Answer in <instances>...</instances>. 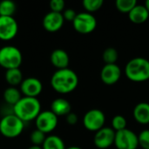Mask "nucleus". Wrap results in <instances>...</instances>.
I'll return each instance as SVG.
<instances>
[{
	"mask_svg": "<svg viewBox=\"0 0 149 149\" xmlns=\"http://www.w3.org/2000/svg\"><path fill=\"white\" fill-rule=\"evenodd\" d=\"M119 57V53L114 47H107L102 54L103 60L106 64H115Z\"/></svg>",
	"mask_w": 149,
	"mask_h": 149,
	"instance_id": "obj_23",
	"label": "nucleus"
},
{
	"mask_svg": "<svg viewBox=\"0 0 149 149\" xmlns=\"http://www.w3.org/2000/svg\"><path fill=\"white\" fill-rule=\"evenodd\" d=\"M128 17L134 24H143L148 19L149 11L145 5L137 3L128 13Z\"/></svg>",
	"mask_w": 149,
	"mask_h": 149,
	"instance_id": "obj_17",
	"label": "nucleus"
},
{
	"mask_svg": "<svg viewBox=\"0 0 149 149\" xmlns=\"http://www.w3.org/2000/svg\"><path fill=\"white\" fill-rule=\"evenodd\" d=\"M105 122V113L100 109H91L83 117V126L85 128L95 133L104 127Z\"/></svg>",
	"mask_w": 149,
	"mask_h": 149,
	"instance_id": "obj_8",
	"label": "nucleus"
},
{
	"mask_svg": "<svg viewBox=\"0 0 149 149\" xmlns=\"http://www.w3.org/2000/svg\"><path fill=\"white\" fill-rule=\"evenodd\" d=\"M145 6H146V8L148 9V10L149 11V0H147L146 2H145V4H144Z\"/></svg>",
	"mask_w": 149,
	"mask_h": 149,
	"instance_id": "obj_34",
	"label": "nucleus"
},
{
	"mask_svg": "<svg viewBox=\"0 0 149 149\" xmlns=\"http://www.w3.org/2000/svg\"><path fill=\"white\" fill-rule=\"evenodd\" d=\"M139 146L143 149H149V129L142 130L138 135Z\"/></svg>",
	"mask_w": 149,
	"mask_h": 149,
	"instance_id": "obj_28",
	"label": "nucleus"
},
{
	"mask_svg": "<svg viewBox=\"0 0 149 149\" xmlns=\"http://www.w3.org/2000/svg\"><path fill=\"white\" fill-rule=\"evenodd\" d=\"M17 10L15 2L11 0H3L0 2V16L13 17Z\"/></svg>",
	"mask_w": 149,
	"mask_h": 149,
	"instance_id": "obj_22",
	"label": "nucleus"
},
{
	"mask_svg": "<svg viewBox=\"0 0 149 149\" xmlns=\"http://www.w3.org/2000/svg\"><path fill=\"white\" fill-rule=\"evenodd\" d=\"M46 138V135L45 133H43L42 131L38 130V129H35L33 130L31 134H30V140H31V142L32 143V145H35V146H42Z\"/></svg>",
	"mask_w": 149,
	"mask_h": 149,
	"instance_id": "obj_26",
	"label": "nucleus"
},
{
	"mask_svg": "<svg viewBox=\"0 0 149 149\" xmlns=\"http://www.w3.org/2000/svg\"><path fill=\"white\" fill-rule=\"evenodd\" d=\"M116 8L120 11L124 13H129L132 9L137 5L136 0H117L115 2Z\"/></svg>",
	"mask_w": 149,
	"mask_h": 149,
	"instance_id": "obj_24",
	"label": "nucleus"
},
{
	"mask_svg": "<svg viewBox=\"0 0 149 149\" xmlns=\"http://www.w3.org/2000/svg\"><path fill=\"white\" fill-rule=\"evenodd\" d=\"M125 74L134 82H144L149 79V60L136 57L130 59L125 66Z\"/></svg>",
	"mask_w": 149,
	"mask_h": 149,
	"instance_id": "obj_3",
	"label": "nucleus"
},
{
	"mask_svg": "<svg viewBox=\"0 0 149 149\" xmlns=\"http://www.w3.org/2000/svg\"><path fill=\"white\" fill-rule=\"evenodd\" d=\"M18 24L14 17L0 16V39L10 40L16 37Z\"/></svg>",
	"mask_w": 149,
	"mask_h": 149,
	"instance_id": "obj_10",
	"label": "nucleus"
},
{
	"mask_svg": "<svg viewBox=\"0 0 149 149\" xmlns=\"http://www.w3.org/2000/svg\"><path fill=\"white\" fill-rule=\"evenodd\" d=\"M64 23L65 19L63 14L52 10H50L44 16L42 21V24L45 30L50 32H55L59 31L64 25Z\"/></svg>",
	"mask_w": 149,
	"mask_h": 149,
	"instance_id": "obj_13",
	"label": "nucleus"
},
{
	"mask_svg": "<svg viewBox=\"0 0 149 149\" xmlns=\"http://www.w3.org/2000/svg\"><path fill=\"white\" fill-rule=\"evenodd\" d=\"M65 120L66 122L71 125V126H73L75 124H77L78 120H79V118H78V115L75 113H72L71 112L70 113H68L66 116H65Z\"/></svg>",
	"mask_w": 149,
	"mask_h": 149,
	"instance_id": "obj_31",
	"label": "nucleus"
},
{
	"mask_svg": "<svg viewBox=\"0 0 149 149\" xmlns=\"http://www.w3.org/2000/svg\"><path fill=\"white\" fill-rule=\"evenodd\" d=\"M79 85L77 73L70 69H58L54 72L51 78V86L54 91L61 94H67L73 92Z\"/></svg>",
	"mask_w": 149,
	"mask_h": 149,
	"instance_id": "obj_1",
	"label": "nucleus"
},
{
	"mask_svg": "<svg viewBox=\"0 0 149 149\" xmlns=\"http://www.w3.org/2000/svg\"><path fill=\"white\" fill-rule=\"evenodd\" d=\"M22 98V93L15 86H9L4 89L3 93V99L4 103L14 107Z\"/></svg>",
	"mask_w": 149,
	"mask_h": 149,
	"instance_id": "obj_19",
	"label": "nucleus"
},
{
	"mask_svg": "<svg viewBox=\"0 0 149 149\" xmlns=\"http://www.w3.org/2000/svg\"><path fill=\"white\" fill-rule=\"evenodd\" d=\"M121 77V70L116 64H105L100 71V79L107 86L116 84Z\"/></svg>",
	"mask_w": 149,
	"mask_h": 149,
	"instance_id": "obj_14",
	"label": "nucleus"
},
{
	"mask_svg": "<svg viewBox=\"0 0 149 149\" xmlns=\"http://www.w3.org/2000/svg\"><path fill=\"white\" fill-rule=\"evenodd\" d=\"M133 115L134 120L142 125L149 123V103L141 102L138 103L133 111Z\"/></svg>",
	"mask_w": 149,
	"mask_h": 149,
	"instance_id": "obj_18",
	"label": "nucleus"
},
{
	"mask_svg": "<svg viewBox=\"0 0 149 149\" xmlns=\"http://www.w3.org/2000/svg\"><path fill=\"white\" fill-rule=\"evenodd\" d=\"M50 60L52 65L58 70L68 68L70 58L68 53L65 50L58 48L52 52L50 55Z\"/></svg>",
	"mask_w": 149,
	"mask_h": 149,
	"instance_id": "obj_15",
	"label": "nucleus"
},
{
	"mask_svg": "<svg viewBox=\"0 0 149 149\" xmlns=\"http://www.w3.org/2000/svg\"><path fill=\"white\" fill-rule=\"evenodd\" d=\"M41 112V104L37 98L24 96L13 107V113L22 121L35 120Z\"/></svg>",
	"mask_w": 149,
	"mask_h": 149,
	"instance_id": "obj_2",
	"label": "nucleus"
},
{
	"mask_svg": "<svg viewBox=\"0 0 149 149\" xmlns=\"http://www.w3.org/2000/svg\"><path fill=\"white\" fill-rule=\"evenodd\" d=\"M51 111L58 116H66L72 112V106L70 102L64 98H57L52 100L51 104Z\"/></svg>",
	"mask_w": 149,
	"mask_h": 149,
	"instance_id": "obj_16",
	"label": "nucleus"
},
{
	"mask_svg": "<svg viewBox=\"0 0 149 149\" xmlns=\"http://www.w3.org/2000/svg\"><path fill=\"white\" fill-rule=\"evenodd\" d=\"M66 149H83V148H79V147H77V146H72V147L67 148Z\"/></svg>",
	"mask_w": 149,
	"mask_h": 149,
	"instance_id": "obj_33",
	"label": "nucleus"
},
{
	"mask_svg": "<svg viewBox=\"0 0 149 149\" xmlns=\"http://www.w3.org/2000/svg\"><path fill=\"white\" fill-rule=\"evenodd\" d=\"M43 91V84L36 77H27L20 84V92L26 97L37 98Z\"/></svg>",
	"mask_w": 149,
	"mask_h": 149,
	"instance_id": "obj_12",
	"label": "nucleus"
},
{
	"mask_svg": "<svg viewBox=\"0 0 149 149\" xmlns=\"http://www.w3.org/2000/svg\"><path fill=\"white\" fill-rule=\"evenodd\" d=\"M42 149H66L64 141L58 135H48L46 136L43 145Z\"/></svg>",
	"mask_w": 149,
	"mask_h": 149,
	"instance_id": "obj_21",
	"label": "nucleus"
},
{
	"mask_svg": "<svg viewBox=\"0 0 149 149\" xmlns=\"http://www.w3.org/2000/svg\"><path fill=\"white\" fill-rule=\"evenodd\" d=\"M27 149H42V147L40 146H35V145H31V147H29Z\"/></svg>",
	"mask_w": 149,
	"mask_h": 149,
	"instance_id": "obj_32",
	"label": "nucleus"
},
{
	"mask_svg": "<svg viewBox=\"0 0 149 149\" xmlns=\"http://www.w3.org/2000/svg\"><path fill=\"white\" fill-rule=\"evenodd\" d=\"M115 131L112 127H104L97 131L93 137V143L99 149H107L114 144Z\"/></svg>",
	"mask_w": 149,
	"mask_h": 149,
	"instance_id": "obj_11",
	"label": "nucleus"
},
{
	"mask_svg": "<svg viewBox=\"0 0 149 149\" xmlns=\"http://www.w3.org/2000/svg\"><path fill=\"white\" fill-rule=\"evenodd\" d=\"M58 116L51 110L41 111L35 120L36 128L45 134L52 132L58 126Z\"/></svg>",
	"mask_w": 149,
	"mask_h": 149,
	"instance_id": "obj_9",
	"label": "nucleus"
},
{
	"mask_svg": "<svg viewBox=\"0 0 149 149\" xmlns=\"http://www.w3.org/2000/svg\"><path fill=\"white\" fill-rule=\"evenodd\" d=\"M4 79L10 86L16 87L17 86H20V84L24 80L23 72H21V70L19 68L8 69L5 71Z\"/></svg>",
	"mask_w": 149,
	"mask_h": 149,
	"instance_id": "obj_20",
	"label": "nucleus"
},
{
	"mask_svg": "<svg viewBox=\"0 0 149 149\" xmlns=\"http://www.w3.org/2000/svg\"><path fill=\"white\" fill-rule=\"evenodd\" d=\"M103 3V0H84L82 3L85 10L89 13L99 10L102 7Z\"/></svg>",
	"mask_w": 149,
	"mask_h": 149,
	"instance_id": "obj_25",
	"label": "nucleus"
},
{
	"mask_svg": "<svg viewBox=\"0 0 149 149\" xmlns=\"http://www.w3.org/2000/svg\"><path fill=\"white\" fill-rule=\"evenodd\" d=\"M127 120L124 116L122 115H115L112 119V128L115 131H121L127 128Z\"/></svg>",
	"mask_w": 149,
	"mask_h": 149,
	"instance_id": "obj_27",
	"label": "nucleus"
},
{
	"mask_svg": "<svg viewBox=\"0 0 149 149\" xmlns=\"http://www.w3.org/2000/svg\"><path fill=\"white\" fill-rule=\"evenodd\" d=\"M24 128V122L14 113L3 116L0 120V134L6 138L19 136Z\"/></svg>",
	"mask_w": 149,
	"mask_h": 149,
	"instance_id": "obj_5",
	"label": "nucleus"
},
{
	"mask_svg": "<svg viewBox=\"0 0 149 149\" xmlns=\"http://www.w3.org/2000/svg\"><path fill=\"white\" fill-rule=\"evenodd\" d=\"M114 146L117 149H137L139 147L138 135L130 129H124L115 133Z\"/></svg>",
	"mask_w": 149,
	"mask_h": 149,
	"instance_id": "obj_7",
	"label": "nucleus"
},
{
	"mask_svg": "<svg viewBox=\"0 0 149 149\" xmlns=\"http://www.w3.org/2000/svg\"><path fill=\"white\" fill-rule=\"evenodd\" d=\"M62 14H63V17H64V19H65V20H66V21H71V22H72V21L75 19L76 16H77L76 11H75L73 9H72V8H67V9H65V10L63 11Z\"/></svg>",
	"mask_w": 149,
	"mask_h": 149,
	"instance_id": "obj_30",
	"label": "nucleus"
},
{
	"mask_svg": "<svg viewBox=\"0 0 149 149\" xmlns=\"http://www.w3.org/2000/svg\"><path fill=\"white\" fill-rule=\"evenodd\" d=\"M23 62V55L17 47L14 45H4L0 48V65L8 70L19 68Z\"/></svg>",
	"mask_w": 149,
	"mask_h": 149,
	"instance_id": "obj_4",
	"label": "nucleus"
},
{
	"mask_svg": "<svg viewBox=\"0 0 149 149\" xmlns=\"http://www.w3.org/2000/svg\"><path fill=\"white\" fill-rule=\"evenodd\" d=\"M73 28L81 34H88L93 32L97 26L96 17L89 12L84 11L77 13L75 19L72 21Z\"/></svg>",
	"mask_w": 149,
	"mask_h": 149,
	"instance_id": "obj_6",
	"label": "nucleus"
},
{
	"mask_svg": "<svg viewBox=\"0 0 149 149\" xmlns=\"http://www.w3.org/2000/svg\"><path fill=\"white\" fill-rule=\"evenodd\" d=\"M49 6L52 11L62 13V11L65 10V3L64 0H51L49 3Z\"/></svg>",
	"mask_w": 149,
	"mask_h": 149,
	"instance_id": "obj_29",
	"label": "nucleus"
}]
</instances>
